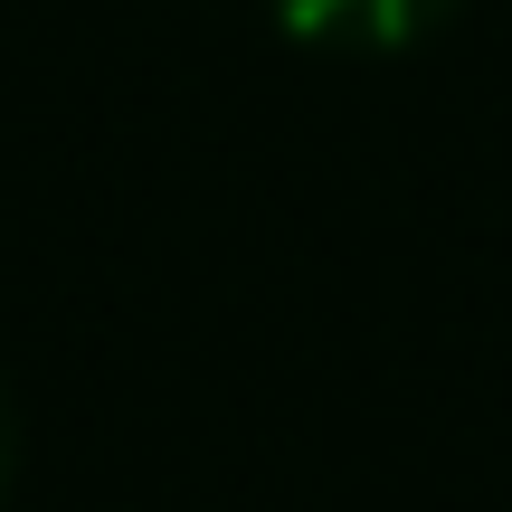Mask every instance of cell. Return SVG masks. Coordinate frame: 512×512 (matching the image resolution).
Masks as SVG:
<instances>
[{
	"label": "cell",
	"instance_id": "7a4b0ae2",
	"mask_svg": "<svg viewBox=\"0 0 512 512\" xmlns=\"http://www.w3.org/2000/svg\"><path fill=\"white\" fill-rule=\"evenodd\" d=\"M10 465H19V418H10V399H0V494H10Z\"/></svg>",
	"mask_w": 512,
	"mask_h": 512
},
{
	"label": "cell",
	"instance_id": "6da1fadb",
	"mask_svg": "<svg viewBox=\"0 0 512 512\" xmlns=\"http://www.w3.org/2000/svg\"><path fill=\"white\" fill-rule=\"evenodd\" d=\"M446 10L456 0H275V19L294 38H313V48H408Z\"/></svg>",
	"mask_w": 512,
	"mask_h": 512
}]
</instances>
